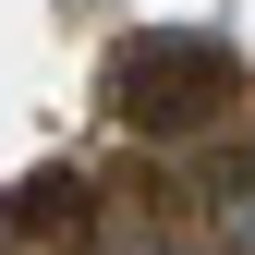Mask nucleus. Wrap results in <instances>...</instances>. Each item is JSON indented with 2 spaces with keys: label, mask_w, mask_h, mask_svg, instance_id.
Here are the masks:
<instances>
[{
  "label": "nucleus",
  "mask_w": 255,
  "mask_h": 255,
  "mask_svg": "<svg viewBox=\"0 0 255 255\" xmlns=\"http://www.w3.org/2000/svg\"><path fill=\"white\" fill-rule=\"evenodd\" d=\"M231 49H219V37H182V24H170V37H122L110 49V110L122 122H134V134H195V122H219V110H231Z\"/></svg>",
  "instance_id": "f257e3e1"
},
{
  "label": "nucleus",
  "mask_w": 255,
  "mask_h": 255,
  "mask_svg": "<svg viewBox=\"0 0 255 255\" xmlns=\"http://www.w3.org/2000/svg\"><path fill=\"white\" fill-rule=\"evenodd\" d=\"M207 243L219 255H255V158H231V170L207 182Z\"/></svg>",
  "instance_id": "f03ea898"
},
{
  "label": "nucleus",
  "mask_w": 255,
  "mask_h": 255,
  "mask_svg": "<svg viewBox=\"0 0 255 255\" xmlns=\"http://www.w3.org/2000/svg\"><path fill=\"white\" fill-rule=\"evenodd\" d=\"M98 255H219V243H182V231H158V219H122Z\"/></svg>",
  "instance_id": "7ed1b4c3"
}]
</instances>
